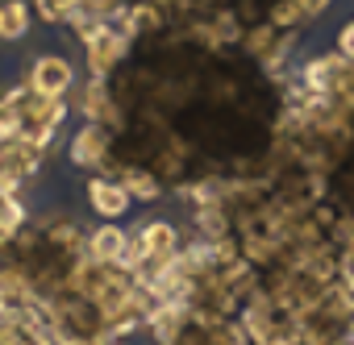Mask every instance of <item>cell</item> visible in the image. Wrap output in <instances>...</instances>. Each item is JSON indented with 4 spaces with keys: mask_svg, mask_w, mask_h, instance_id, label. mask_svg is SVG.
Wrapping results in <instances>:
<instances>
[{
    "mask_svg": "<svg viewBox=\"0 0 354 345\" xmlns=\"http://www.w3.org/2000/svg\"><path fill=\"white\" fill-rule=\"evenodd\" d=\"M34 9L26 0H0V42H21L30 34Z\"/></svg>",
    "mask_w": 354,
    "mask_h": 345,
    "instance_id": "5",
    "label": "cell"
},
{
    "mask_svg": "<svg viewBox=\"0 0 354 345\" xmlns=\"http://www.w3.org/2000/svg\"><path fill=\"white\" fill-rule=\"evenodd\" d=\"M84 196H88V208H92L100 221H121V217L133 208L129 192H125L113 175H92V179L84 184Z\"/></svg>",
    "mask_w": 354,
    "mask_h": 345,
    "instance_id": "3",
    "label": "cell"
},
{
    "mask_svg": "<svg viewBox=\"0 0 354 345\" xmlns=\"http://www.w3.org/2000/svg\"><path fill=\"white\" fill-rule=\"evenodd\" d=\"M300 5H304V13H308V17L317 21V17H321V13H325L329 5H333V0H300Z\"/></svg>",
    "mask_w": 354,
    "mask_h": 345,
    "instance_id": "6",
    "label": "cell"
},
{
    "mask_svg": "<svg viewBox=\"0 0 354 345\" xmlns=\"http://www.w3.org/2000/svg\"><path fill=\"white\" fill-rule=\"evenodd\" d=\"M109 150H113V129L109 125H96V121H84L71 133V141H67V162L75 170H88V175H104Z\"/></svg>",
    "mask_w": 354,
    "mask_h": 345,
    "instance_id": "1",
    "label": "cell"
},
{
    "mask_svg": "<svg viewBox=\"0 0 354 345\" xmlns=\"http://www.w3.org/2000/svg\"><path fill=\"white\" fill-rule=\"evenodd\" d=\"M129 246V229H121V221H100L88 229V258L96 262H121Z\"/></svg>",
    "mask_w": 354,
    "mask_h": 345,
    "instance_id": "4",
    "label": "cell"
},
{
    "mask_svg": "<svg viewBox=\"0 0 354 345\" xmlns=\"http://www.w3.org/2000/svg\"><path fill=\"white\" fill-rule=\"evenodd\" d=\"M30 92L38 96H67L75 88V67L67 55H38L30 63V75H26Z\"/></svg>",
    "mask_w": 354,
    "mask_h": 345,
    "instance_id": "2",
    "label": "cell"
},
{
    "mask_svg": "<svg viewBox=\"0 0 354 345\" xmlns=\"http://www.w3.org/2000/svg\"><path fill=\"white\" fill-rule=\"evenodd\" d=\"M50 345H80V341H67V337H55Z\"/></svg>",
    "mask_w": 354,
    "mask_h": 345,
    "instance_id": "7",
    "label": "cell"
}]
</instances>
